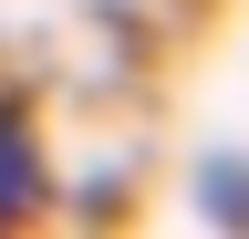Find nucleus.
<instances>
[{"mask_svg":"<svg viewBox=\"0 0 249 239\" xmlns=\"http://www.w3.org/2000/svg\"><path fill=\"white\" fill-rule=\"evenodd\" d=\"M42 208V166H31V135L0 114V219H31Z\"/></svg>","mask_w":249,"mask_h":239,"instance_id":"f257e3e1","label":"nucleus"}]
</instances>
